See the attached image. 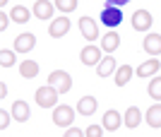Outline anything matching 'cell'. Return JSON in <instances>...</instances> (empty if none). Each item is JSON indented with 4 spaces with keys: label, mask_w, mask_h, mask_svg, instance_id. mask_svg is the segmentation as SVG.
Here are the masks:
<instances>
[{
    "label": "cell",
    "mask_w": 161,
    "mask_h": 137,
    "mask_svg": "<svg viewBox=\"0 0 161 137\" xmlns=\"http://www.w3.org/2000/svg\"><path fill=\"white\" fill-rule=\"evenodd\" d=\"M58 94H60V91L55 89V87L46 84V87H39V89H36L34 99H36V103H39L41 108H55V106H58Z\"/></svg>",
    "instance_id": "1"
},
{
    "label": "cell",
    "mask_w": 161,
    "mask_h": 137,
    "mask_svg": "<svg viewBox=\"0 0 161 137\" xmlns=\"http://www.w3.org/2000/svg\"><path fill=\"white\" fill-rule=\"evenodd\" d=\"M75 111L77 108H72V106H67V103H60V106H55L53 108V123L58 125V128H70L72 125V120H75Z\"/></svg>",
    "instance_id": "2"
},
{
    "label": "cell",
    "mask_w": 161,
    "mask_h": 137,
    "mask_svg": "<svg viewBox=\"0 0 161 137\" xmlns=\"http://www.w3.org/2000/svg\"><path fill=\"white\" fill-rule=\"evenodd\" d=\"M48 84L55 87L60 94H67V91L72 89V77H70V72H65V70H53V72L48 75Z\"/></svg>",
    "instance_id": "3"
},
{
    "label": "cell",
    "mask_w": 161,
    "mask_h": 137,
    "mask_svg": "<svg viewBox=\"0 0 161 137\" xmlns=\"http://www.w3.org/2000/svg\"><path fill=\"white\" fill-rule=\"evenodd\" d=\"M123 22V10L120 7H113V5H106L101 10V24L108 29H115L118 24Z\"/></svg>",
    "instance_id": "4"
},
{
    "label": "cell",
    "mask_w": 161,
    "mask_h": 137,
    "mask_svg": "<svg viewBox=\"0 0 161 137\" xmlns=\"http://www.w3.org/2000/svg\"><path fill=\"white\" fill-rule=\"evenodd\" d=\"M53 12H55V3H48V0H36L31 7V14L41 22H48L53 17Z\"/></svg>",
    "instance_id": "5"
},
{
    "label": "cell",
    "mask_w": 161,
    "mask_h": 137,
    "mask_svg": "<svg viewBox=\"0 0 161 137\" xmlns=\"http://www.w3.org/2000/svg\"><path fill=\"white\" fill-rule=\"evenodd\" d=\"M152 12L149 10H135L132 12V29L135 31H149L152 29Z\"/></svg>",
    "instance_id": "6"
},
{
    "label": "cell",
    "mask_w": 161,
    "mask_h": 137,
    "mask_svg": "<svg viewBox=\"0 0 161 137\" xmlns=\"http://www.w3.org/2000/svg\"><path fill=\"white\" fill-rule=\"evenodd\" d=\"M80 31L87 41H96V39H99V27H96V22L92 19V17H87V14L80 17Z\"/></svg>",
    "instance_id": "7"
},
{
    "label": "cell",
    "mask_w": 161,
    "mask_h": 137,
    "mask_svg": "<svg viewBox=\"0 0 161 137\" xmlns=\"http://www.w3.org/2000/svg\"><path fill=\"white\" fill-rule=\"evenodd\" d=\"M67 31H70V19H67L65 14L51 19V24H48V34L53 36V39H60V36H65Z\"/></svg>",
    "instance_id": "8"
},
{
    "label": "cell",
    "mask_w": 161,
    "mask_h": 137,
    "mask_svg": "<svg viewBox=\"0 0 161 137\" xmlns=\"http://www.w3.org/2000/svg\"><path fill=\"white\" fill-rule=\"evenodd\" d=\"M159 68H161V60H156V55H152L149 60H144L140 68L135 70V75L142 77V79H144V77H154L156 72H159Z\"/></svg>",
    "instance_id": "9"
},
{
    "label": "cell",
    "mask_w": 161,
    "mask_h": 137,
    "mask_svg": "<svg viewBox=\"0 0 161 137\" xmlns=\"http://www.w3.org/2000/svg\"><path fill=\"white\" fill-rule=\"evenodd\" d=\"M80 60H82V65H99V60H101V46H84L82 48V53H80Z\"/></svg>",
    "instance_id": "10"
},
{
    "label": "cell",
    "mask_w": 161,
    "mask_h": 137,
    "mask_svg": "<svg viewBox=\"0 0 161 137\" xmlns=\"http://www.w3.org/2000/svg\"><path fill=\"white\" fill-rule=\"evenodd\" d=\"M101 125L106 128V132H115V130L123 125V116H120L115 108H111V111H106V113H103V120H101Z\"/></svg>",
    "instance_id": "11"
},
{
    "label": "cell",
    "mask_w": 161,
    "mask_h": 137,
    "mask_svg": "<svg viewBox=\"0 0 161 137\" xmlns=\"http://www.w3.org/2000/svg\"><path fill=\"white\" fill-rule=\"evenodd\" d=\"M96 108H99V101H96L94 96H82L80 101H77V113H80V116H84V118L94 116Z\"/></svg>",
    "instance_id": "12"
},
{
    "label": "cell",
    "mask_w": 161,
    "mask_h": 137,
    "mask_svg": "<svg viewBox=\"0 0 161 137\" xmlns=\"http://www.w3.org/2000/svg\"><path fill=\"white\" fill-rule=\"evenodd\" d=\"M142 48L149 55H159L161 53V34H147L144 41H142Z\"/></svg>",
    "instance_id": "13"
},
{
    "label": "cell",
    "mask_w": 161,
    "mask_h": 137,
    "mask_svg": "<svg viewBox=\"0 0 161 137\" xmlns=\"http://www.w3.org/2000/svg\"><path fill=\"white\" fill-rule=\"evenodd\" d=\"M115 70H118V63H115V58L106 55V58H101L99 65H96V75H99V77H108V75H115Z\"/></svg>",
    "instance_id": "14"
},
{
    "label": "cell",
    "mask_w": 161,
    "mask_h": 137,
    "mask_svg": "<svg viewBox=\"0 0 161 137\" xmlns=\"http://www.w3.org/2000/svg\"><path fill=\"white\" fill-rule=\"evenodd\" d=\"M12 118H14V120H19V123L29 120V118H31V108H29V103L22 101V99H17V101L12 103Z\"/></svg>",
    "instance_id": "15"
},
{
    "label": "cell",
    "mask_w": 161,
    "mask_h": 137,
    "mask_svg": "<svg viewBox=\"0 0 161 137\" xmlns=\"http://www.w3.org/2000/svg\"><path fill=\"white\" fill-rule=\"evenodd\" d=\"M34 46H36V36L34 34H19L14 39V51L17 53H29Z\"/></svg>",
    "instance_id": "16"
},
{
    "label": "cell",
    "mask_w": 161,
    "mask_h": 137,
    "mask_svg": "<svg viewBox=\"0 0 161 137\" xmlns=\"http://www.w3.org/2000/svg\"><path fill=\"white\" fill-rule=\"evenodd\" d=\"M144 120H147L149 128H161V103H154V106H149L147 113H144Z\"/></svg>",
    "instance_id": "17"
},
{
    "label": "cell",
    "mask_w": 161,
    "mask_h": 137,
    "mask_svg": "<svg viewBox=\"0 0 161 137\" xmlns=\"http://www.w3.org/2000/svg\"><path fill=\"white\" fill-rule=\"evenodd\" d=\"M123 123H125V128H137V125L142 123V111L137 108V106H130L128 111H125V118H123Z\"/></svg>",
    "instance_id": "18"
},
{
    "label": "cell",
    "mask_w": 161,
    "mask_h": 137,
    "mask_svg": "<svg viewBox=\"0 0 161 137\" xmlns=\"http://www.w3.org/2000/svg\"><path fill=\"white\" fill-rule=\"evenodd\" d=\"M118 46H120V36L115 34V31H106V36L101 39V51H106V53H113Z\"/></svg>",
    "instance_id": "19"
},
{
    "label": "cell",
    "mask_w": 161,
    "mask_h": 137,
    "mask_svg": "<svg viewBox=\"0 0 161 137\" xmlns=\"http://www.w3.org/2000/svg\"><path fill=\"white\" fill-rule=\"evenodd\" d=\"M132 75H135V70L130 68L128 63H125V65H120V68L115 70V84H118V87H125V84L132 79Z\"/></svg>",
    "instance_id": "20"
},
{
    "label": "cell",
    "mask_w": 161,
    "mask_h": 137,
    "mask_svg": "<svg viewBox=\"0 0 161 137\" xmlns=\"http://www.w3.org/2000/svg\"><path fill=\"white\" fill-rule=\"evenodd\" d=\"M19 75L24 77V79H34V77L39 75V63H36V60H22Z\"/></svg>",
    "instance_id": "21"
},
{
    "label": "cell",
    "mask_w": 161,
    "mask_h": 137,
    "mask_svg": "<svg viewBox=\"0 0 161 137\" xmlns=\"http://www.w3.org/2000/svg\"><path fill=\"white\" fill-rule=\"evenodd\" d=\"M10 17H12V22H17V24H24V22H29V7L14 5L12 10H10Z\"/></svg>",
    "instance_id": "22"
},
{
    "label": "cell",
    "mask_w": 161,
    "mask_h": 137,
    "mask_svg": "<svg viewBox=\"0 0 161 137\" xmlns=\"http://www.w3.org/2000/svg\"><path fill=\"white\" fill-rule=\"evenodd\" d=\"M147 94L156 101H161V77H154V79H149V87H147Z\"/></svg>",
    "instance_id": "23"
},
{
    "label": "cell",
    "mask_w": 161,
    "mask_h": 137,
    "mask_svg": "<svg viewBox=\"0 0 161 137\" xmlns=\"http://www.w3.org/2000/svg\"><path fill=\"white\" fill-rule=\"evenodd\" d=\"M77 5H80V3H77V0H55V7H58V10H60V12H72V10H77Z\"/></svg>",
    "instance_id": "24"
},
{
    "label": "cell",
    "mask_w": 161,
    "mask_h": 137,
    "mask_svg": "<svg viewBox=\"0 0 161 137\" xmlns=\"http://www.w3.org/2000/svg\"><path fill=\"white\" fill-rule=\"evenodd\" d=\"M14 60H17V58H14L12 51H7V48H3V51H0V65H3V68H12Z\"/></svg>",
    "instance_id": "25"
},
{
    "label": "cell",
    "mask_w": 161,
    "mask_h": 137,
    "mask_svg": "<svg viewBox=\"0 0 161 137\" xmlns=\"http://www.w3.org/2000/svg\"><path fill=\"white\" fill-rule=\"evenodd\" d=\"M103 130H106L103 125H89L84 135H87V137H101V135H103Z\"/></svg>",
    "instance_id": "26"
},
{
    "label": "cell",
    "mask_w": 161,
    "mask_h": 137,
    "mask_svg": "<svg viewBox=\"0 0 161 137\" xmlns=\"http://www.w3.org/2000/svg\"><path fill=\"white\" fill-rule=\"evenodd\" d=\"M7 123H10V113H7V111H0V130H5Z\"/></svg>",
    "instance_id": "27"
},
{
    "label": "cell",
    "mask_w": 161,
    "mask_h": 137,
    "mask_svg": "<svg viewBox=\"0 0 161 137\" xmlns=\"http://www.w3.org/2000/svg\"><path fill=\"white\" fill-rule=\"evenodd\" d=\"M65 135H67V137H82L84 132H82L80 128H67V132H65Z\"/></svg>",
    "instance_id": "28"
},
{
    "label": "cell",
    "mask_w": 161,
    "mask_h": 137,
    "mask_svg": "<svg viewBox=\"0 0 161 137\" xmlns=\"http://www.w3.org/2000/svg\"><path fill=\"white\" fill-rule=\"evenodd\" d=\"M12 19V17H7L5 12H0V29H7V22Z\"/></svg>",
    "instance_id": "29"
},
{
    "label": "cell",
    "mask_w": 161,
    "mask_h": 137,
    "mask_svg": "<svg viewBox=\"0 0 161 137\" xmlns=\"http://www.w3.org/2000/svg\"><path fill=\"white\" fill-rule=\"evenodd\" d=\"M108 5H113V7H123V5H128L130 0H106Z\"/></svg>",
    "instance_id": "30"
},
{
    "label": "cell",
    "mask_w": 161,
    "mask_h": 137,
    "mask_svg": "<svg viewBox=\"0 0 161 137\" xmlns=\"http://www.w3.org/2000/svg\"><path fill=\"white\" fill-rule=\"evenodd\" d=\"M0 99H7V87L5 84H0Z\"/></svg>",
    "instance_id": "31"
},
{
    "label": "cell",
    "mask_w": 161,
    "mask_h": 137,
    "mask_svg": "<svg viewBox=\"0 0 161 137\" xmlns=\"http://www.w3.org/2000/svg\"><path fill=\"white\" fill-rule=\"evenodd\" d=\"M0 5H7V0H0Z\"/></svg>",
    "instance_id": "32"
}]
</instances>
